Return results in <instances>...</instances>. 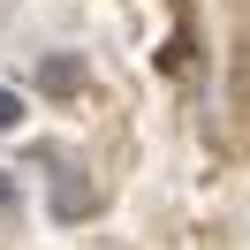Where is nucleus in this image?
<instances>
[{"label": "nucleus", "instance_id": "obj_1", "mask_svg": "<svg viewBox=\"0 0 250 250\" xmlns=\"http://www.w3.org/2000/svg\"><path fill=\"white\" fill-rule=\"evenodd\" d=\"M53 220H83V212H99V182H83V174H53Z\"/></svg>", "mask_w": 250, "mask_h": 250}, {"label": "nucleus", "instance_id": "obj_2", "mask_svg": "<svg viewBox=\"0 0 250 250\" xmlns=\"http://www.w3.org/2000/svg\"><path fill=\"white\" fill-rule=\"evenodd\" d=\"M38 83H46L53 99H68V91H76V83H83V68L68 61V53H46V61H38Z\"/></svg>", "mask_w": 250, "mask_h": 250}, {"label": "nucleus", "instance_id": "obj_3", "mask_svg": "<svg viewBox=\"0 0 250 250\" xmlns=\"http://www.w3.org/2000/svg\"><path fill=\"white\" fill-rule=\"evenodd\" d=\"M16 122H23V99L8 91V83H0V137H8V129H16Z\"/></svg>", "mask_w": 250, "mask_h": 250}, {"label": "nucleus", "instance_id": "obj_4", "mask_svg": "<svg viewBox=\"0 0 250 250\" xmlns=\"http://www.w3.org/2000/svg\"><path fill=\"white\" fill-rule=\"evenodd\" d=\"M0 212H16V182H8V174H0Z\"/></svg>", "mask_w": 250, "mask_h": 250}]
</instances>
